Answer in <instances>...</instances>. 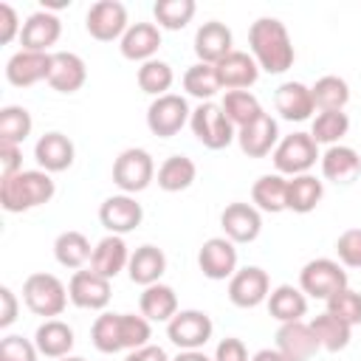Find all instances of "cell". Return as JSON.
Here are the masks:
<instances>
[{
  "label": "cell",
  "mask_w": 361,
  "mask_h": 361,
  "mask_svg": "<svg viewBox=\"0 0 361 361\" xmlns=\"http://www.w3.org/2000/svg\"><path fill=\"white\" fill-rule=\"evenodd\" d=\"M192 118V107L186 102V96L180 93H166L149 102L147 107V127L152 135L158 138H172L178 135Z\"/></svg>",
  "instance_id": "obj_8"
},
{
  "label": "cell",
  "mask_w": 361,
  "mask_h": 361,
  "mask_svg": "<svg viewBox=\"0 0 361 361\" xmlns=\"http://www.w3.org/2000/svg\"><path fill=\"white\" fill-rule=\"evenodd\" d=\"M138 307H141V316H147L149 322H164V324L180 310L175 288L164 285V282H155V285L144 288L141 296H138Z\"/></svg>",
  "instance_id": "obj_33"
},
{
  "label": "cell",
  "mask_w": 361,
  "mask_h": 361,
  "mask_svg": "<svg viewBox=\"0 0 361 361\" xmlns=\"http://www.w3.org/2000/svg\"><path fill=\"white\" fill-rule=\"evenodd\" d=\"M189 127H192V135L206 149H226L231 141H237V127L228 121V116L217 102H200L192 110Z\"/></svg>",
  "instance_id": "obj_5"
},
{
  "label": "cell",
  "mask_w": 361,
  "mask_h": 361,
  "mask_svg": "<svg viewBox=\"0 0 361 361\" xmlns=\"http://www.w3.org/2000/svg\"><path fill=\"white\" fill-rule=\"evenodd\" d=\"M274 107L285 121H307L316 113L313 93L305 82H282L274 90Z\"/></svg>",
  "instance_id": "obj_25"
},
{
  "label": "cell",
  "mask_w": 361,
  "mask_h": 361,
  "mask_svg": "<svg viewBox=\"0 0 361 361\" xmlns=\"http://www.w3.org/2000/svg\"><path fill=\"white\" fill-rule=\"evenodd\" d=\"M90 341L99 353L104 355H113V353H121L124 344H121V324H118V313H102L96 316L93 327H90Z\"/></svg>",
  "instance_id": "obj_44"
},
{
  "label": "cell",
  "mask_w": 361,
  "mask_h": 361,
  "mask_svg": "<svg viewBox=\"0 0 361 361\" xmlns=\"http://www.w3.org/2000/svg\"><path fill=\"white\" fill-rule=\"evenodd\" d=\"M23 172V147L0 144V180Z\"/></svg>",
  "instance_id": "obj_51"
},
{
  "label": "cell",
  "mask_w": 361,
  "mask_h": 361,
  "mask_svg": "<svg viewBox=\"0 0 361 361\" xmlns=\"http://www.w3.org/2000/svg\"><path fill=\"white\" fill-rule=\"evenodd\" d=\"M268 293H271V276L259 265L237 268V274L228 279V299L243 310L268 302Z\"/></svg>",
  "instance_id": "obj_11"
},
{
  "label": "cell",
  "mask_w": 361,
  "mask_h": 361,
  "mask_svg": "<svg viewBox=\"0 0 361 361\" xmlns=\"http://www.w3.org/2000/svg\"><path fill=\"white\" fill-rule=\"evenodd\" d=\"M37 358H39V350L34 338H25L17 333L0 338V361H37Z\"/></svg>",
  "instance_id": "obj_47"
},
{
  "label": "cell",
  "mask_w": 361,
  "mask_h": 361,
  "mask_svg": "<svg viewBox=\"0 0 361 361\" xmlns=\"http://www.w3.org/2000/svg\"><path fill=\"white\" fill-rule=\"evenodd\" d=\"M20 31H23V23L14 11L11 3H0V42L8 45L11 39H20Z\"/></svg>",
  "instance_id": "obj_50"
},
{
  "label": "cell",
  "mask_w": 361,
  "mask_h": 361,
  "mask_svg": "<svg viewBox=\"0 0 361 361\" xmlns=\"http://www.w3.org/2000/svg\"><path fill=\"white\" fill-rule=\"evenodd\" d=\"M73 158H76V147L73 141L59 133V130H51L45 135L37 138L34 144V161H37V169H45L48 175H56V172H65L73 166Z\"/></svg>",
  "instance_id": "obj_17"
},
{
  "label": "cell",
  "mask_w": 361,
  "mask_h": 361,
  "mask_svg": "<svg viewBox=\"0 0 361 361\" xmlns=\"http://www.w3.org/2000/svg\"><path fill=\"white\" fill-rule=\"evenodd\" d=\"M183 90H186L192 99L212 102V99L223 90L220 76H217V68H214V65H206V62L189 65L186 73H183Z\"/></svg>",
  "instance_id": "obj_37"
},
{
  "label": "cell",
  "mask_w": 361,
  "mask_h": 361,
  "mask_svg": "<svg viewBox=\"0 0 361 361\" xmlns=\"http://www.w3.org/2000/svg\"><path fill=\"white\" fill-rule=\"evenodd\" d=\"M87 82V65L73 51H54L51 54V73L48 85L56 93H76Z\"/></svg>",
  "instance_id": "obj_22"
},
{
  "label": "cell",
  "mask_w": 361,
  "mask_h": 361,
  "mask_svg": "<svg viewBox=\"0 0 361 361\" xmlns=\"http://www.w3.org/2000/svg\"><path fill=\"white\" fill-rule=\"evenodd\" d=\"M59 361H87V358H82V355H65V358H59Z\"/></svg>",
  "instance_id": "obj_56"
},
{
  "label": "cell",
  "mask_w": 361,
  "mask_h": 361,
  "mask_svg": "<svg viewBox=\"0 0 361 361\" xmlns=\"http://www.w3.org/2000/svg\"><path fill=\"white\" fill-rule=\"evenodd\" d=\"M324 197V180L313 172L288 178V212L293 214H310Z\"/></svg>",
  "instance_id": "obj_32"
},
{
  "label": "cell",
  "mask_w": 361,
  "mask_h": 361,
  "mask_svg": "<svg viewBox=\"0 0 361 361\" xmlns=\"http://www.w3.org/2000/svg\"><path fill=\"white\" fill-rule=\"evenodd\" d=\"M130 254H133V251L127 248L124 237H118V234H104V237L93 245L90 271H96V274L104 276V279H116L121 271H127Z\"/></svg>",
  "instance_id": "obj_23"
},
{
  "label": "cell",
  "mask_w": 361,
  "mask_h": 361,
  "mask_svg": "<svg viewBox=\"0 0 361 361\" xmlns=\"http://www.w3.org/2000/svg\"><path fill=\"white\" fill-rule=\"evenodd\" d=\"M248 54L254 56L259 71L274 73V76L285 73L296 59L293 39H290L285 23L276 20V17H259V20L251 23V28H248Z\"/></svg>",
  "instance_id": "obj_1"
},
{
  "label": "cell",
  "mask_w": 361,
  "mask_h": 361,
  "mask_svg": "<svg viewBox=\"0 0 361 361\" xmlns=\"http://www.w3.org/2000/svg\"><path fill=\"white\" fill-rule=\"evenodd\" d=\"M23 302L34 316L56 319L68 307L71 296H68V288L59 276L37 271V274L25 276V282H23Z\"/></svg>",
  "instance_id": "obj_3"
},
{
  "label": "cell",
  "mask_w": 361,
  "mask_h": 361,
  "mask_svg": "<svg viewBox=\"0 0 361 361\" xmlns=\"http://www.w3.org/2000/svg\"><path fill=\"white\" fill-rule=\"evenodd\" d=\"M197 268L206 279L223 282L237 274V248L228 237H209L197 251Z\"/></svg>",
  "instance_id": "obj_14"
},
{
  "label": "cell",
  "mask_w": 361,
  "mask_h": 361,
  "mask_svg": "<svg viewBox=\"0 0 361 361\" xmlns=\"http://www.w3.org/2000/svg\"><path fill=\"white\" fill-rule=\"evenodd\" d=\"M319 166H322V178L324 180L347 186L361 175V155L347 144H333V147H327L322 152Z\"/></svg>",
  "instance_id": "obj_26"
},
{
  "label": "cell",
  "mask_w": 361,
  "mask_h": 361,
  "mask_svg": "<svg viewBox=\"0 0 361 361\" xmlns=\"http://www.w3.org/2000/svg\"><path fill=\"white\" fill-rule=\"evenodd\" d=\"M166 271V254L158 248V245H138L133 254H130V265H127V276L130 282L141 285V288H149L155 282H161Z\"/></svg>",
  "instance_id": "obj_29"
},
{
  "label": "cell",
  "mask_w": 361,
  "mask_h": 361,
  "mask_svg": "<svg viewBox=\"0 0 361 361\" xmlns=\"http://www.w3.org/2000/svg\"><path fill=\"white\" fill-rule=\"evenodd\" d=\"M172 361H212V358H209L203 350H180Z\"/></svg>",
  "instance_id": "obj_55"
},
{
  "label": "cell",
  "mask_w": 361,
  "mask_h": 361,
  "mask_svg": "<svg viewBox=\"0 0 361 361\" xmlns=\"http://www.w3.org/2000/svg\"><path fill=\"white\" fill-rule=\"evenodd\" d=\"M124 361H172V358L166 355L164 347L147 344V347H141V350H130V353L124 355Z\"/></svg>",
  "instance_id": "obj_53"
},
{
  "label": "cell",
  "mask_w": 361,
  "mask_h": 361,
  "mask_svg": "<svg viewBox=\"0 0 361 361\" xmlns=\"http://www.w3.org/2000/svg\"><path fill=\"white\" fill-rule=\"evenodd\" d=\"M31 130H34V118L23 104H6L0 110V144L23 147Z\"/></svg>",
  "instance_id": "obj_42"
},
{
  "label": "cell",
  "mask_w": 361,
  "mask_h": 361,
  "mask_svg": "<svg viewBox=\"0 0 361 361\" xmlns=\"http://www.w3.org/2000/svg\"><path fill=\"white\" fill-rule=\"evenodd\" d=\"M155 161L147 149L141 147H127L118 152V158L113 161V183L124 192V195H138L144 192L152 180H155Z\"/></svg>",
  "instance_id": "obj_7"
},
{
  "label": "cell",
  "mask_w": 361,
  "mask_h": 361,
  "mask_svg": "<svg viewBox=\"0 0 361 361\" xmlns=\"http://www.w3.org/2000/svg\"><path fill=\"white\" fill-rule=\"evenodd\" d=\"M214 333V322L206 310H178L166 322V338L178 350H203Z\"/></svg>",
  "instance_id": "obj_9"
},
{
  "label": "cell",
  "mask_w": 361,
  "mask_h": 361,
  "mask_svg": "<svg viewBox=\"0 0 361 361\" xmlns=\"http://www.w3.org/2000/svg\"><path fill=\"white\" fill-rule=\"evenodd\" d=\"M161 48V28L155 23H133L118 39V51L130 62H149Z\"/></svg>",
  "instance_id": "obj_24"
},
{
  "label": "cell",
  "mask_w": 361,
  "mask_h": 361,
  "mask_svg": "<svg viewBox=\"0 0 361 361\" xmlns=\"http://www.w3.org/2000/svg\"><path fill=\"white\" fill-rule=\"evenodd\" d=\"M310 330L316 333L319 347L327 350V353L344 350V347L350 344V338H353V327H350L347 322H341L338 316H333L330 310L313 316V319H310Z\"/></svg>",
  "instance_id": "obj_36"
},
{
  "label": "cell",
  "mask_w": 361,
  "mask_h": 361,
  "mask_svg": "<svg viewBox=\"0 0 361 361\" xmlns=\"http://www.w3.org/2000/svg\"><path fill=\"white\" fill-rule=\"evenodd\" d=\"M48 73H51V54L20 48L6 62V79L14 87H31L37 82H48Z\"/></svg>",
  "instance_id": "obj_21"
},
{
  "label": "cell",
  "mask_w": 361,
  "mask_h": 361,
  "mask_svg": "<svg viewBox=\"0 0 361 361\" xmlns=\"http://www.w3.org/2000/svg\"><path fill=\"white\" fill-rule=\"evenodd\" d=\"M34 344H37L39 355L59 361V358L71 355V350L76 344V336H73V327L68 322H62V319H45L37 327V333H34Z\"/></svg>",
  "instance_id": "obj_28"
},
{
  "label": "cell",
  "mask_w": 361,
  "mask_h": 361,
  "mask_svg": "<svg viewBox=\"0 0 361 361\" xmlns=\"http://www.w3.org/2000/svg\"><path fill=\"white\" fill-rule=\"evenodd\" d=\"M231 51H234V34H231V28L226 23H220V20L200 23V28L195 31V54H197V62L217 65Z\"/></svg>",
  "instance_id": "obj_19"
},
{
  "label": "cell",
  "mask_w": 361,
  "mask_h": 361,
  "mask_svg": "<svg viewBox=\"0 0 361 361\" xmlns=\"http://www.w3.org/2000/svg\"><path fill=\"white\" fill-rule=\"evenodd\" d=\"M251 203L265 214L288 212V178L279 172L259 175L251 186Z\"/></svg>",
  "instance_id": "obj_30"
},
{
  "label": "cell",
  "mask_w": 361,
  "mask_h": 361,
  "mask_svg": "<svg viewBox=\"0 0 361 361\" xmlns=\"http://www.w3.org/2000/svg\"><path fill=\"white\" fill-rule=\"evenodd\" d=\"M268 313L285 324V322H302L307 313V296L302 293L299 285H276L268 293Z\"/></svg>",
  "instance_id": "obj_31"
},
{
  "label": "cell",
  "mask_w": 361,
  "mask_h": 361,
  "mask_svg": "<svg viewBox=\"0 0 361 361\" xmlns=\"http://www.w3.org/2000/svg\"><path fill=\"white\" fill-rule=\"evenodd\" d=\"M336 257L344 268H361V228H347L338 234Z\"/></svg>",
  "instance_id": "obj_48"
},
{
  "label": "cell",
  "mask_w": 361,
  "mask_h": 361,
  "mask_svg": "<svg viewBox=\"0 0 361 361\" xmlns=\"http://www.w3.org/2000/svg\"><path fill=\"white\" fill-rule=\"evenodd\" d=\"M347 271L338 259L330 257H316L310 262L302 265L299 271V288L307 299H322L327 302L333 293H338L341 288H347Z\"/></svg>",
  "instance_id": "obj_6"
},
{
  "label": "cell",
  "mask_w": 361,
  "mask_h": 361,
  "mask_svg": "<svg viewBox=\"0 0 361 361\" xmlns=\"http://www.w3.org/2000/svg\"><path fill=\"white\" fill-rule=\"evenodd\" d=\"M327 310L333 316H338L341 322H347L350 327H358L361 324V293L347 285L327 299Z\"/></svg>",
  "instance_id": "obj_46"
},
{
  "label": "cell",
  "mask_w": 361,
  "mask_h": 361,
  "mask_svg": "<svg viewBox=\"0 0 361 361\" xmlns=\"http://www.w3.org/2000/svg\"><path fill=\"white\" fill-rule=\"evenodd\" d=\"M212 361H251V358H248V347H245L243 338H237V336H226V338L217 341V347H214V358H212Z\"/></svg>",
  "instance_id": "obj_49"
},
{
  "label": "cell",
  "mask_w": 361,
  "mask_h": 361,
  "mask_svg": "<svg viewBox=\"0 0 361 361\" xmlns=\"http://www.w3.org/2000/svg\"><path fill=\"white\" fill-rule=\"evenodd\" d=\"M214 68H217V76H220L223 90H248L259 79V65L254 62V56L248 51H237L234 48Z\"/></svg>",
  "instance_id": "obj_27"
},
{
  "label": "cell",
  "mask_w": 361,
  "mask_h": 361,
  "mask_svg": "<svg viewBox=\"0 0 361 361\" xmlns=\"http://www.w3.org/2000/svg\"><path fill=\"white\" fill-rule=\"evenodd\" d=\"M68 296L79 310H104L110 305V279L99 276L90 268L73 271L68 282Z\"/></svg>",
  "instance_id": "obj_16"
},
{
  "label": "cell",
  "mask_w": 361,
  "mask_h": 361,
  "mask_svg": "<svg viewBox=\"0 0 361 361\" xmlns=\"http://www.w3.org/2000/svg\"><path fill=\"white\" fill-rule=\"evenodd\" d=\"M237 144L248 158H268L279 144V124L271 113H262L251 124L237 130Z\"/></svg>",
  "instance_id": "obj_18"
},
{
  "label": "cell",
  "mask_w": 361,
  "mask_h": 361,
  "mask_svg": "<svg viewBox=\"0 0 361 361\" xmlns=\"http://www.w3.org/2000/svg\"><path fill=\"white\" fill-rule=\"evenodd\" d=\"M130 25L133 23H130V14H127V6L118 3V0H99L85 14V28L99 42L121 39Z\"/></svg>",
  "instance_id": "obj_10"
},
{
  "label": "cell",
  "mask_w": 361,
  "mask_h": 361,
  "mask_svg": "<svg viewBox=\"0 0 361 361\" xmlns=\"http://www.w3.org/2000/svg\"><path fill=\"white\" fill-rule=\"evenodd\" d=\"M144 220V209L133 195H110L104 197V203L99 206V223L107 228V234H130L141 226Z\"/></svg>",
  "instance_id": "obj_12"
},
{
  "label": "cell",
  "mask_w": 361,
  "mask_h": 361,
  "mask_svg": "<svg viewBox=\"0 0 361 361\" xmlns=\"http://www.w3.org/2000/svg\"><path fill=\"white\" fill-rule=\"evenodd\" d=\"M118 324H121V344L124 350H141L149 344L152 338V322L141 313H118Z\"/></svg>",
  "instance_id": "obj_45"
},
{
  "label": "cell",
  "mask_w": 361,
  "mask_h": 361,
  "mask_svg": "<svg viewBox=\"0 0 361 361\" xmlns=\"http://www.w3.org/2000/svg\"><path fill=\"white\" fill-rule=\"evenodd\" d=\"M195 178H197V166L189 155H169L155 172V183L164 192H183L195 183Z\"/></svg>",
  "instance_id": "obj_34"
},
{
  "label": "cell",
  "mask_w": 361,
  "mask_h": 361,
  "mask_svg": "<svg viewBox=\"0 0 361 361\" xmlns=\"http://www.w3.org/2000/svg\"><path fill=\"white\" fill-rule=\"evenodd\" d=\"M220 107H223V113L228 116V121H231L237 130L245 127V124H251L254 118H259V116L265 113L262 104H259V99H257L251 90H226Z\"/></svg>",
  "instance_id": "obj_40"
},
{
  "label": "cell",
  "mask_w": 361,
  "mask_h": 361,
  "mask_svg": "<svg viewBox=\"0 0 361 361\" xmlns=\"http://www.w3.org/2000/svg\"><path fill=\"white\" fill-rule=\"evenodd\" d=\"M276 350L288 361H310L322 347L316 333L310 330V322H285L276 330Z\"/></svg>",
  "instance_id": "obj_20"
},
{
  "label": "cell",
  "mask_w": 361,
  "mask_h": 361,
  "mask_svg": "<svg viewBox=\"0 0 361 361\" xmlns=\"http://www.w3.org/2000/svg\"><path fill=\"white\" fill-rule=\"evenodd\" d=\"M56 195V183L45 169H23L6 180H0V206L8 214H23L37 206L51 203Z\"/></svg>",
  "instance_id": "obj_2"
},
{
  "label": "cell",
  "mask_w": 361,
  "mask_h": 361,
  "mask_svg": "<svg viewBox=\"0 0 361 361\" xmlns=\"http://www.w3.org/2000/svg\"><path fill=\"white\" fill-rule=\"evenodd\" d=\"M271 161H274L279 175L296 178V175H307L322 161V152H319V144L313 141L310 133L296 130V133L279 138L276 149L271 152Z\"/></svg>",
  "instance_id": "obj_4"
},
{
  "label": "cell",
  "mask_w": 361,
  "mask_h": 361,
  "mask_svg": "<svg viewBox=\"0 0 361 361\" xmlns=\"http://www.w3.org/2000/svg\"><path fill=\"white\" fill-rule=\"evenodd\" d=\"M251 361H288L276 347L271 350V347H265V350H257L254 355H251Z\"/></svg>",
  "instance_id": "obj_54"
},
{
  "label": "cell",
  "mask_w": 361,
  "mask_h": 361,
  "mask_svg": "<svg viewBox=\"0 0 361 361\" xmlns=\"http://www.w3.org/2000/svg\"><path fill=\"white\" fill-rule=\"evenodd\" d=\"M135 82H138V87H141L147 96L158 99V96H166V93H169V87H172V82H175V71H172L169 62H164V59L155 56V59L138 65Z\"/></svg>",
  "instance_id": "obj_41"
},
{
  "label": "cell",
  "mask_w": 361,
  "mask_h": 361,
  "mask_svg": "<svg viewBox=\"0 0 361 361\" xmlns=\"http://www.w3.org/2000/svg\"><path fill=\"white\" fill-rule=\"evenodd\" d=\"M90 240L82 234V231H62L56 240H54V257L62 268H71V271H82L87 262H90Z\"/></svg>",
  "instance_id": "obj_35"
},
{
  "label": "cell",
  "mask_w": 361,
  "mask_h": 361,
  "mask_svg": "<svg viewBox=\"0 0 361 361\" xmlns=\"http://www.w3.org/2000/svg\"><path fill=\"white\" fill-rule=\"evenodd\" d=\"M310 93H313L316 110H344L350 102V85H347V79H341L336 73L319 76L310 85Z\"/></svg>",
  "instance_id": "obj_38"
},
{
  "label": "cell",
  "mask_w": 361,
  "mask_h": 361,
  "mask_svg": "<svg viewBox=\"0 0 361 361\" xmlns=\"http://www.w3.org/2000/svg\"><path fill=\"white\" fill-rule=\"evenodd\" d=\"M62 37V20L51 8H39L25 17L23 31H20V45L23 51H39V54H54L51 48Z\"/></svg>",
  "instance_id": "obj_15"
},
{
  "label": "cell",
  "mask_w": 361,
  "mask_h": 361,
  "mask_svg": "<svg viewBox=\"0 0 361 361\" xmlns=\"http://www.w3.org/2000/svg\"><path fill=\"white\" fill-rule=\"evenodd\" d=\"M220 228H223V237H228L234 245H245V243H254L262 231V212L254 206V203H228L220 214Z\"/></svg>",
  "instance_id": "obj_13"
},
{
  "label": "cell",
  "mask_w": 361,
  "mask_h": 361,
  "mask_svg": "<svg viewBox=\"0 0 361 361\" xmlns=\"http://www.w3.org/2000/svg\"><path fill=\"white\" fill-rule=\"evenodd\" d=\"M197 6L195 0H158L152 6V17H155V25L161 31H180L192 23Z\"/></svg>",
  "instance_id": "obj_43"
},
{
  "label": "cell",
  "mask_w": 361,
  "mask_h": 361,
  "mask_svg": "<svg viewBox=\"0 0 361 361\" xmlns=\"http://www.w3.org/2000/svg\"><path fill=\"white\" fill-rule=\"evenodd\" d=\"M350 133V116L344 110H319L310 121V135L316 144L333 147L341 144V138Z\"/></svg>",
  "instance_id": "obj_39"
},
{
  "label": "cell",
  "mask_w": 361,
  "mask_h": 361,
  "mask_svg": "<svg viewBox=\"0 0 361 361\" xmlns=\"http://www.w3.org/2000/svg\"><path fill=\"white\" fill-rule=\"evenodd\" d=\"M17 313H20L17 293H14L8 285H3V288H0V330L11 327V324L17 322Z\"/></svg>",
  "instance_id": "obj_52"
}]
</instances>
